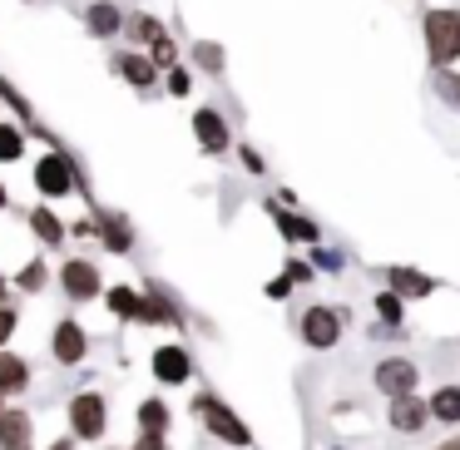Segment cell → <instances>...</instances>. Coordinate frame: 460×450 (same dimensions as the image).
<instances>
[{
	"label": "cell",
	"instance_id": "10",
	"mask_svg": "<svg viewBox=\"0 0 460 450\" xmlns=\"http://www.w3.org/2000/svg\"><path fill=\"white\" fill-rule=\"evenodd\" d=\"M426 416H430V406H420L416 396H396V401H391V426H396V430H420V426H426Z\"/></svg>",
	"mask_w": 460,
	"mask_h": 450
},
{
	"label": "cell",
	"instance_id": "7",
	"mask_svg": "<svg viewBox=\"0 0 460 450\" xmlns=\"http://www.w3.org/2000/svg\"><path fill=\"white\" fill-rule=\"evenodd\" d=\"M70 420H75V430H80L84 440L104 436V401H100V396H80V401L70 406Z\"/></svg>",
	"mask_w": 460,
	"mask_h": 450
},
{
	"label": "cell",
	"instance_id": "20",
	"mask_svg": "<svg viewBox=\"0 0 460 450\" xmlns=\"http://www.w3.org/2000/svg\"><path fill=\"white\" fill-rule=\"evenodd\" d=\"M134 322H159V327H169L173 307H169V302H159V297H139V317H134Z\"/></svg>",
	"mask_w": 460,
	"mask_h": 450
},
{
	"label": "cell",
	"instance_id": "8",
	"mask_svg": "<svg viewBox=\"0 0 460 450\" xmlns=\"http://www.w3.org/2000/svg\"><path fill=\"white\" fill-rule=\"evenodd\" d=\"M25 446H31V416L0 410V450H25Z\"/></svg>",
	"mask_w": 460,
	"mask_h": 450
},
{
	"label": "cell",
	"instance_id": "17",
	"mask_svg": "<svg viewBox=\"0 0 460 450\" xmlns=\"http://www.w3.org/2000/svg\"><path fill=\"white\" fill-rule=\"evenodd\" d=\"M430 84H436V94L460 114V75L456 70H430Z\"/></svg>",
	"mask_w": 460,
	"mask_h": 450
},
{
	"label": "cell",
	"instance_id": "6",
	"mask_svg": "<svg viewBox=\"0 0 460 450\" xmlns=\"http://www.w3.org/2000/svg\"><path fill=\"white\" fill-rule=\"evenodd\" d=\"M35 183H40V193H70V183H75V169H70V159H60V154H50V159H40V169H35Z\"/></svg>",
	"mask_w": 460,
	"mask_h": 450
},
{
	"label": "cell",
	"instance_id": "19",
	"mask_svg": "<svg viewBox=\"0 0 460 450\" xmlns=\"http://www.w3.org/2000/svg\"><path fill=\"white\" fill-rule=\"evenodd\" d=\"M25 386V361L0 351V391H21Z\"/></svg>",
	"mask_w": 460,
	"mask_h": 450
},
{
	"label": "cell",
	"instance_id": "22",
	"mask_svg": "<svg viewBox=\"0 0 460 450\" xmlns=\"http://www.w3.org/2000/svg\"><path fill=\"white\" fill-rule=\"evenodd\" d=\"M139 420H144V430L164 436V426H169V410H164V401H144V406H139Z\"/></svg>",
	"mask_w": 460,
	"mask_h": 450
},
{
	"label": "cell",
	"instance_id": "32",
	"mask_svg": "<svg viewBox=\"0 0 460 450\" xmlns=\"http://www.w3.org/2000/svg\"><path fill=\"white\" fill-rule=\"evenodd\" d=\"M436 450H460V436H456V440H446V446H436Z\"/></svg>",
	"mask_w": 460,
	"mask_h": 450
},
{
	"label": "cell",
	"instance_id": "4",
	"mask_svg": "<svg viewBox=\"0 0 460 450\" xmlns=\"http://www.w3.org/2000/svg\"><path fill=\"white\" fill-rule=\"evenodd\" d=\"M376 386L386 391L391 401H396V396H416V361H406V357L381 361V366H376Z\"/></svg>",
	"mask_w": 460,
	"mask_h": 450
},
{
	"label": "cell",
	"instance_id": "26",
	"mask_svg": "<svg viewBox=\"0 0 460 450\" xmlns=\"http://www.w3.org/2000/svg\"><path fill=\"white\" fill-rule=\"evenodd\" d=\"M21 287L25 292H40L45 287V262H31V268L21 272Z\"/></svg>",
	"mask_w": 460,
	"mask_h": 450
},
{
	"label": "cell",
	"instance_id": "18",
	"mask_svg": "<svg viewBox=\"0 0 460 450\" xmlns=\"http://www.w3.org/2000/svg\"><path fill=\"white\" fill-rule=\"evenodd\" d=\"M90 31L94 35H114V31H119V5H110V0L90 5Z\"/></svg>",
	"mask_w": 460,
	"mask_h": 450
},
{
	"label": "cell",
	"instance_id": "25",
	"mask_svg": "<svg viewBox=\"0 0 460 450\" xmlns=\"http://www.w3.org/2000/svg\"><path fill=\"white\" fill-rule=\"evenodd\" d=\"M376 312L391 322V327H396V322H401V297H396V292H381V297H376Z\"/></svg>",
	"mask_w": 460,
	"mask_h": 450
},
{
	"label": "cell",
	"instance_id": "15",
	"mask_svg": "<svg viewBox=\"0 0 460 450\" xmlns=\"http://www.w3.org/2000/svg\"><path fill=\"white\" fill-rule=\"evenodd\" d=\"M272 218H278V228L288 233L292 243H317V223H307V218H292L288 208H278V203H272Z\"/></svg>",
	"mask_w": 460,
	"mask_h": 450
},
{
	"label": "cell",
	"instance_id": "29",
	"mask_svg": "<svg viewBox=\"0 0 460 450\" xmlns=\"http://www.w3.org/2000/svg\"><path fill=\"white\" fill-rule=\"evenodd\" d=\"M292 287H297V282H292V278H288V272H282V278H278V282H268V297H288V292H292Z\"/></svg>",
	"mask_w": 460,
	"mask_h": 450
},
{
	"label": "cell",
	"instance_id": "23",
	"mask_svg": "<svg viewBox=\"0 0 460 450\" xmlns=\"http://www.w3.org/2000/svg\"><path fill=\"white\" fill-rule=\"evenodd\" d=\"M31 228L40 233L45 243H60V218H55L50 208H35V213H31Z\"/></svg>",
	"mask_w": 460,
	"mask_h": 450
},
{
	"label": "cell",
	"instance_id": "28",
	"mask_svg": "<svg viewBox=\"0 0 460 450\" xmlns=\"http://www.w3.org/2000/svg\"><path fill=\"white\" fill-rule=\"evenodd\" d=\"M169 90H173V94H189V90H193V84H189V70H179V65H173V70H169Z\"/></svg>",
	"mask_w": 460,
	"mask_h": 450
},
{
	"label": "cell",
	"instance_id": "33",
	"mask_svg": "<svg viewBox=\"0 0 460 450\" xmlns=\"http://www.w3.org/2000/svg\"><path fill=\"white\" fill-rule=\"evenodd\" d=\"M0 208H5V189H0Z\"/></svg>",
	"mask_w": 460,
	"mask_h": 450
},
{
	"label": "cell",
	"instance_id": "12",
	"mask_svg": "<svg viewBox=\"0 0 460 450\" xmlns=\"http://www.w3.org/2000/svg\"><path fill=\"white\" fill-rule=\"evenodd\" d=\"M65 287H70V297H94L100 292V272L90 262H65Z\"/></svg>",
	"mask_w": 460,
	"mask_h": 450
},
{
	"label": "cell",
	"instance_id": "2",
	"mask_svg": "<svg viewBox=\"0 0 460 450\" xmlns=\"http://www.w3.org/2000/svg\"><path fill=\"white\" fill-rule=\"evenodd\" d=\"M199 416L208 420V430H213V436H223L228 446H248V440H252V436H248V426H243V420L233 416V410L223 406L218 396H199Z\"/></svg>",
	"mask_w": 460,
	"mask_h": 450
},
{
	"label": "cell",
	"instance_id": "13",
	"mask_svg": "<svg viewBox=\"0 0 460 450\" xmlns=\"http://www.w3.org/2000/svg\"><path fill=\"white\" fill-rule=\"evenodd\" d=\"M55 357L60 361H80L84 357V331L75 327V322H60V331H55Z\"/></svg>",
	"mask_w": 460,
	"mask_h": 450
},
{
	"label": "cell",
	"instance_id": "34",
	"mask_svg": "<svg viewBox=\"0 0 460 450\" xmlns=\"http://www.w3.org/2000/svg\"><path fill=\"white\" fill-rule=\"evenodd\" d=\"M0 287H5V282H0Z\"/></svg>",
	"mask_w": 460,
	"mask_h": 450
},
{
	"label": "cell",
	"instance_id": "24",
	"mask_svg": "<svg viewBox=\"0 0 460 450\" xmlns=\"http://www.w3.org/2000/svg\"><path fill=\"white\" fill-rule=\"evenodd\" d=\"M0 159H21V134L11 124H0Z\"/></svg>",
	"mask_w": 460,
	"mask_h": 450
},
{
	"label": "cell",
	"instance_id": "5",
	"mask_svg": "<svg viewBox=\"0 0 460 450\" xmlns=\"http://www.w3.org/2000/svg\"><path fill=\"white\" fill-rule=\"evenodd\" d=\"M193 134H199L203 154H223L228 149V119L218 110H199L193 114Z\"/></svg>",
	"mask_w": 460,
	"mask_h": 450
},
{
	"label": "cell",
	"instance_id": "27",
	"mask_svg": "<svg viewBox=\"0 0 460 450\" xmlns=\"http://www.w3.org/2000/svg\"><path fill=\"white\" fill-rule=\"evenodd\" d=\"M199 65L203 70H223V50L218 45H199Z\"/></svg>",
	"mask_w": 460,
	"mask_h": 450
},
{
	"label": "cell",
	"instance_id": "1",
	"mask_svg": "<svg viewBox=\"0 0 460 450\" xmlns=\"http://www.w3.org/2000/svg\"><path fill=\"white\" fill-rule=\"evenodd\" d=\"M420 40H426L430 70H450L460 60V5H436L420 15Z\"/></svg>",
	"mask_w": 460,
	"mask_h": 450
},
{
	"label": "cell",
	"instance_id": "31",
	"mask_svg": "<svg viewBox=\"0 0 460 450\" xmlns=\"http://www.w3.org/2000/svg\"><path fill=\"white\" fill-rule=\"evenodd\" d=\"M134 450H164V440H159V436H154V430H149V436H144V440H139V446H134Z\"/></svg>",
	"mask_w": 460,
	"mask_h": 450
},
{
	"label": "cell",
	"instance_id": "16",
	"mask_svg": "<svg viewBox=\"0 0 460 450\" xmlns=\"http://www.w3.org/2000/svg\"><path fill=\"white\" fill-rule=\"evenodd\" d=\"M430 416H436V420H450V426H456V420H460V386H440L436 401H430Z\"/></svg>",
	"mask_w": 460,
	"mask_h": 450
},
{
	"label": "cell",
	"instance_id": "21",
	"mask_svg": "<svg viewBox=\"0 0 460 450\" xmlns=\"http://www.w3.org/2000/svg\"><path fill=\"white\" fill-rule=\"evenodd\" d=\"M110 307H114V317H139V292H134V287H114L110 292Z\"/></svg>",
	"mask_w": 460,
	"mask_h": 450
},
{
	"label": "cell",
	"instance_id": "14",
	"mask_svg": "<svg viewBox=\"0 0 460 450\" xmlns=\"http://www.w3.org/2000/svg\"><path fill=\"white\" fill-rule=\"evenodd\" d=\"M119 75H124L129 84H139V90H149L154 75H159V65L144 60V55H119Z\"/></svg>",
	"mask_w": 460,
	"mask_h": 450
},
{
	"label": "cell",
	"instance_id": "30",
	"mask_svg": "<svg viewBox=\"0 0 460 450\" xmlns=\"http://www.w3.org/2000/svg\"><path fill=\"white\" fill-rule=\"evenodd\" d=\"M11 331H15V312H5V307H0V341L11 337Z\"/></svg>",
	"mask_w": 460,
	"mask_h": 450
},
{
	"label": "cell",
	"instance_id": "3",
	"mask_svg": "<svg viewBox=\"0 0 460 450\" xmlns=\"http://www.w3.org/2000/svg\"><path fill=\"white\" fill-rule=\"evenodd\" d=\"M337 337H341V312H332V307L302 312V341H307V347L327 351V347H337Z\"/></svg>",
	"mask_w": 460,
	"mask_h": 450
},
{
	"label": "cell",
	"instance_id": "11",
	"mask_svg": "<svg viewBox=\"0 0 460 450\" xmlns=\"http://www.w3.org/2000/svg\"><path fill=\"white\" fill-rule=\"evenodd\" d=\"M154 376L159 381H189V351L183 347H164L154 357Z\"/></svg>",
	"mask_w": 460,
	"mask_h": 450
},
{
	"label": "cell",
	"instance_id": "9",
	"mask_svg": "<svg viewBox=\"0 0 460 450\" xmlns=\"http://www.w3.org/2000/svg\"><path fill=\"white\" fill-rule=\"evenodd\" d=\"M386 282H391V292L396 297H426L436 282L426 278V272H416V268H386Z\"/></svg>",
	"mask_w": 460,
	"mask_h": 450
}]
</instances>
